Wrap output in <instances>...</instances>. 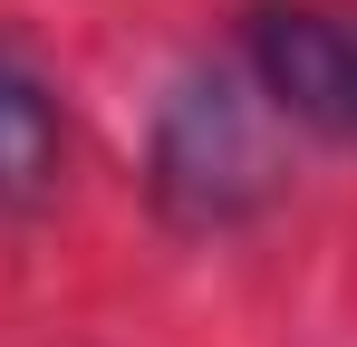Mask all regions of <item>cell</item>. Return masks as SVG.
Listing matches in <instances>:
<instances>
[{"instance_id":"cell-1","label":"cell","mask_w":357,"mask_h":347,"mask_svg":"<svg viewBox=\"0 0 357 347\" xmlns=\"http://www.w3.org/2000/svg\"><path fill=\"white\" fill-rule=\"evenodd\" d=\"M261 193H271V155H261L251 97L232 77H193L155 135V203L174 222H232Z\"/></svg>"},{"instance_id":"cell-2","label":"cell","mask_w":357,"mask_h":347,"mask_svg":"<svg viewBox=\"0 0 357 347\" xmlns=\"http://www.w3.org/2000/svg\"><path fill=\"white\" fill-rule=\"evenodd\" d=\"M251 77L280 116L357 145V10H261Z\"/></svg>"},{"instance_id":"cell-3","label":"cell","mask_w":357,"mask_h":347,"mask_svg":"<svg viewBox=\"0 0 357 347\" xmlns=\"http://www.w3.org/2000/svg\"><path fill=\"white\" fill-rule=\"evenodd\" d=\"M68 164V116L59 87L0 39V203H49Z\"/></svg>"}]
</instances>
